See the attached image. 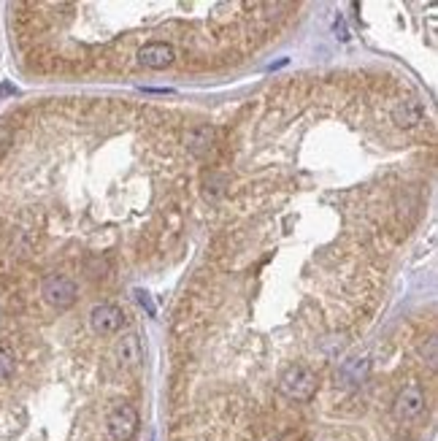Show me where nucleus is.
Segmentation results:
<instances>
[{"label":"nucleus","instance_id":"12","mask_svg":"<svg viewBox=\"0 0 438 441\" xmlns=\"http://www.w3.org/2000/svg\"><path fill=\"white\" fill-rule=\"evenodd\" d=\"M320 346H322L325 355H335V352L344 346V333H335V336H330L325 341H320Z\"/></svg>","mask_w":438,"mask_h":441},{"label":"nucleus","instance_id":"6","mask_svg":"<svg viewBox=\"0 0 438 441\" xmlns=\"http://www.w3.org/2000/svg\"><path fill=\"white\" fill-rule=\"evenodd\" d=\"M176 60V49L165 41H152V44H144L138 49V62L144 68H152V71H163V68H170Z\"/></svg>","mask_w":438,"mask_h":441},{"label":"nucleus","instance_id":"13","mask_svg":"<svg viewBox=\"0 0 438 441\" xmlns=\"http://www.w3.org/2000/svg\"><path fill=\"white\" fill-rule=\"evenodd\" d=\"M87 268H92V279H101V276L109 274V263H106L103 257H98V255H95V257L87 263Z\"/></svg>","mask_w":438,"mask_h":441},{"label":"nucleus","instance_id":"14","mask_svg":"<svg viewBox=\"0 0 438 441\" xmlns=\"http://www.w3.org/2000/svg\"><path fill=\"white\" fill-rule=\"evenodd\" d=\"M136 298H138V303L146 309V314H149V317H155V314H157V309H155V303H152V298H149L146 292H136Z\"/></svg>","mask_w":438,"mask_h":441},{"label":"nucleus","instance_id":"7","mask_svg":"<svg viewBox=\"0 0 438 441\" xmlns=\"http://www.w3.org/2000/svg\"><path fill=\"white\" fill-rule=\"evenodd\" d=\"M422 119H425V106H422L420 101H414V98L400 101V103H395V109H392V122H395L398 127L411 130V127H420Z\"/></svg>","mask_w":438,"mask_h":441},{"label":"nucleus","instance_id":"15","mask_svg":"<svg viewBox=\"0 0 438 441\" xmlns=\"http://www.w3.org/2000/svg\"><path fill=\"white\" fill-rule=\"evenodd\" d=\"M11 147V130L5 125H0V158L5 155V149Z\"/></svg>","mask_w":438,"mask_h":441},{"label":"nucleus","instance_id":"5","mask_svg":"<svg viewBox=\"0 0 438 441\" xmlns=\"http://www.w3.org/2000/svg\"><path fill=\"white\" fill-rule=\"evenodd\" d=\"M125 325V314L119 306H111V303H101L90 312V328L101 336H111Z\"/></svg>","mask_w":438,"mask_h":441},{"label":"nucleus","instance_id":"9","mask_svg":"<svg viewBox=\"0 0 438 441\" xmlns=\"http://www.w3.org/2000/svg\"><path fill=\"white\" fill-rule=\"evenodd\" d=\"M368 371H371V363H368L365 357H355V360H346V363L341 366L338 379H341L344 385H360V382L368 377Z\"/></svg>","mask_w":438,"mask_h":441},{"label":"nucleus","instance_id":"4","mask_svg":"<svg viewBox=\"0 0 438 441\" xmlns=\"http://www.w3.org/2000/svg\"><path fill=\"white\" fill-rule=\"evenodd\" d=\"M106 428H109V433L114 441H130L136 433H138V412H136L130 403L114 406L109 412Z\"/></svg>","mask_w":438,"mask_h":441},{"label":"nucleus","instance_id":"8","mask_svg":"<svg viewBox=\"0 0 438 441\" xmlns=\"http://www.w3.org/2000/svg\"><path fill=\"white\" fill-rule=\"evenodd\" d=\"M116 357H119V363H125L130 368L141 366V360H144V344H141V338L138 336H125L116 344Z\"/></svg>","mask_w":438,"mask_h":441},{"label":"nucleus","instance_id":"10","mask_svg":"<svg viewBox=\"0 0 438 441\" xmlns=\"http://www.w3.org/2000/svg\"><path fill=\"white\" fill-rule=\"evenodd\" d=\"M187 147L192 149V152H203V149H211V144H214V130L209 127V125H201V127H192L190 133H187Z\"/></svg>","mask_w":438,"mask_h":441},{"label":"nucleus","instance_id":"2","mask_svg":"<svg viewBox=\"0 0 438 441\" xmlns=\"http://www.w3.org/2000/svg\"><path fill=\"white\" fill-rule=\"evenodd\" d=\"M76 281L65 274H49L41 284V298L55 309H70L76 303Z\"/></svg>","mask_w":438,"mask_h":441},{"label":"nucleus","instance_id":"16","mask_svg":"<svg viewBox=\"0 0 438 441\" xmlns=\"http://www.w3.org/2000/svg\"><path fill=\"white\" fill-rule=\"evenodd\" d=\"M395 441H400V439H395Z\"/></svg>","mask_w":438,"mask_h":441},{"label":"nucleus","instance_id":"3","mask_svg":"<svg viewBox=\"0 0 438 441\" xmlns=\"http://www.w3.org/2000/svg\"><path fill=\"white\" fill-rule=\"evenodd\" d=\"M425 403H428V401H425L422 387L409 385L395 395V401H392V414H395L398 420H403V423H411V420H420V417H422Z\"/></svg>","mask_w":438,"mask_h":441},{"label":"nucleus","instance_id":"1","mask_svg":"<svg viewBox=\"0 0 438 441\" xmlns=\"http://www.w3.org/2000/svg\"><path fill=\"white\" fill-rule=\"evenodd\" d=\"M317 385H320L317 371L300 363L284 368V374L279 377V392L287 395L289 401H309L317 392Z\"/></svg>","mask_w":438,"mask_h":441},{"label":"nucleus","instance_id":"11","mask_svg":"<svg viewBox=\"0 0 438 441\" xmlns=\"http://www.w3.org/2000/svg\"><path fill=\"white\" fill-rule=\"evenodd\" d=\"M14 368H16V355H14V349L5 346V344H0V382L8 379V377L14 374Z\"/></svg>","mask_w":438,"mask_h":441}]
</instances>
